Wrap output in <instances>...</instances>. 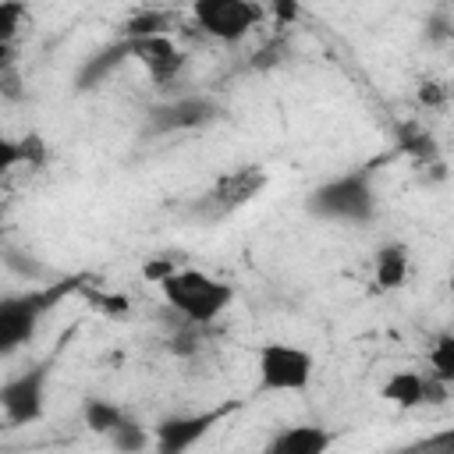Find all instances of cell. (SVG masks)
<instances>
[{
  "label": "cell",
  "mask_w": 454,
  "mask_h": 454,
  "mask_svg": "<svg viewBox=\"0 0 454 454\" xmlns=\"http://www.w3.org/2000/svg\"><path fill=\"white\" fill-rule=\"evenodd\" d=\"M128 53L142 60L145 74L156 85H170L184 71V53L170 35H145V39H128Z\"/></svg>",
  "instance_id": "cell-10"
},
{
  "label": "cell",
  "mask_w": 454,
  "mask_h": 454,
  "mask_svg": "<svg viewBox=\"0 0 454 454\" xmlns=\"http://www.w3.org/2000/svg\"><path fill=\"white\" fill-rule=\"evenodd\" d=\"M408 270H411V252H408L404 241H387V245L376 248V255H372V280H376L380 291L404 287Z\"/></svg>",
  "instance_id": "cell-12"
},
{
  "label": "cell",
  "mask_w": 454,
  "mask_h": 454,
  "mask_svg": "<svg viewBox=\"0 0 454 454\" xmlns=\"http://www.w3.org/2000/svg\"><path fill=\"white\" fill-rule=\"evenodd\" d=\"M316 372L312 351L291 340H266L255 351V387L259 394H301Z\"/></svg>",
  "instance_id": "cell-3"
},
{
  "label": "cell",
  "mask_w": 454,
  "mask_h": 454,
  "mask_svg": "<svg viewBox=\"0 0 454 454\" xmlns=\"http://www.w3.org/2000/svg\"><path fill=\"white\" fill-rule=\"evenodd\" d=\"M227 415V408H213V411H177L160 419V426L153 429V454H188L199 440H206L216 422Z\"/></svg>",
  "instance_id": "cell-7"
},
{
  "label": "cell",
  "mask_w": 454,
  "mask_h": 454,
  "mask_svg": "<svg viewBox=\"0 0 454 454\" xmlns=\"http://www.w3.org/2000/svg\"><path fill=\"white\" fill-rule=\"evenodd\" d=\"M60 294L64 287L50 284V287H28V291L0 298V358H11L35 337L39 323L60 301Z\"/></svg>",
  "instance_id": "cell-4"
},
{
  "label": "cell",
  "mask_w": 454,
  "mask_h": 454,
  "mask_svg": "<svg viewBox=\"0 0 454 454\" xmlns=\"http://www.w3.org/2000/svg\"><path fill=\"white\" fill-rule=\"evenodd\" d=\"M305 209L316 220L326 223H344V227H362L376 216V188L365 170H348L337 177H326L316 184L305 199Z\"/></svg>",
  "instance_id": "cell-2"
},
{
  "label": "cell",
  "mask_w": 454,
  "mask_h": 454,
  "mask_svg": "<svg viewBox=\"0 0 454 454\" xmlns=\"http://www.w3.org/2000/svg\"><path fill=\"white\" fill-rule=\"evenodd\" d=\"M46 390H50V362H35L11 380L0 383V411L11 426H32L46 411Z\"/></svg>",
  "instance_id": "cell-5"
},
{
  "label": "cell",
  "mask_w": 454,
  "mask_h": 454,
  "mask_svg": "<svg viewBox=\"0 0 454 454\" xmlns=\"http://www.w3.org/2000/svg\"><path fill=\"white\" fill-rule=\"evenodd\" d=\"M106 440H110V447H114L117 454H145V450L153 447V433H149L142 422H135L131 415H124V419L106 433Z\"/></svg>",
  "instance_id": "cell-14"
},
{
  "label": "cell",
  "mask_w": 454,
  "mask_h": 454,
  "mask_svg": "<svg viewBox=\"0 0 454 454\" xmlns=\"http://www.w3.org/2000/svg\"><path fill=\"white\" fill-rule=\"evenodd\" d=\"M124 415H128V411H124L121 404L106 401V397H89V401L82 404V422H85V429L96 433V436H106Z\"/></svg>",
  "instance_id": "cell-15"
},
{
  "label": "cell",
  "mask_w": 454,
  "mask_h": 454,
  "mask_svg": "<svg viewBox=\"0 0 454 454\" xmlns=\"http://www.w3.org/2000/svg\"><path fill=\"white\" fill-rule=\"evenodd\" d=\"M426 362H429V376L450 387V383H454V337H450V333H440V337L433 340Z\"/></svg>",
  "instance_id": "cell-16"
},
{
  "label": "cell",
  "mask_w": 454,
  "mask_h": 454,
  "mask_svg": "<svg viewBox=\"0 0 454 454\" xmlns=\"http://www.w3.org/2000/svg\"><path fill=\"white\" fill-rule=\"evenodd\" d=\"M156 284H160L163 301H167L184 323H192V326H209V323H216V319L231 309V301H234V287H231L227 280H220V277H213V273H206V270H192V266H184V270H167Z\"/></svg>",
  "instance_id": "cell-1"
},
{
  "label": "cell",
  "mask_w": 454,
  "mask_h": 454,
  "mask_svg": "<svg viewBox=\"0 0 454 454\" xmlns=\"http://www.w3.org/2000/svg\"><path fill=\"white\" fill-rule=\"evenodd\" d=\"M390 454H454V429H440V433L422 436L415 443H404Z\"/></svg>",
  "instance_id": "cell-17"
},
{
  "label": "cell",
  "mask_w": 454,
  "mask_h": 454,
  "mask_svg": "<svg viewBox=\"0 0 454 454\" xmlns=\"http://www.w3.org/2000/svg\"><path fill=\"white\" fill-rule=\"evenodd\" d=\"M447 383L433 380L429 372L419 369H397L387 376V383L380 387V397L394 408H419V404H440L447 401Z\"/></svg>",
  "instance_id": "cell-9"
},
{
  "label": "cell",
  "mask_w": 454,
  "mask_h": 454,
  "mask_svg": "<svg viewBox=\"0 0 454 454\" xmlns=\"http://www.w3.org/2000/svg\"><path fill=\"white\" fill-rule=\"evenodd\" d=\"M216 103L206 96H177L170 103H160L149 110V131L153 135H174V131H195L216 121Z\"/></svg>",
  "instance_id": "cell-8"
},
{
  "label": "cell",
  "mask_w": 454,
  "mask_h": 454,
  "mask_svg": "<svg viewBox=\"0 0 454 454\" xmlns=\"http://www.w3.org/2000/svg\"><path fill=\"white\" fill-rule=\"evenodd\" d=\"M25 156H28V149H25L21 142L0 135V181H4L18 163H25Z\"/></svg>",
  "instance_id": "cell-19"
},
{
  "label": "cell",
  "mask_w": 454,
  "mask_h": 454,
  "mask_svg": "<svg viewBox=\"0 0 454 454\" xmlns=\"http://www.w3.org/2000/svg\"><path fill=\"white\" fill-rule=\"evenodd\" d=\"M262 184H266V174H262L259 167H241V170L227 174V177L216 184L213 199H216L223 209H234V206H245L248 199H255V192H259Z\"/></svg>",
  "instance_id": "cell-13"
},
{
  "label": "cell",
  "mask_w": 454,
  "mask_h": 454,
  "mask_svg": "<svg viewBox=\"0 0 454 454\" xmlns=\"http://www.w3.org/2000/svg\"><path fill=\"white\" fill-rule=\"evenodd\" d=\"M25 14H28L25 4L0 0V46H11V43H14V35H18L21 25H25Z\"/></svg>",
  "instance_id": "cell-18"
},
{
  "label": "cell",
  "mask_w": 454,
  "mask_h": 454,
  "mask_svg": "<svg viewBox=\"0 0 454 454\" xmlns=\"http://www.w3.org/2000/svg\"><path fill=\"white\" fill-rule=\"evenodd\" d=\"M330 447H333V433L326 426L298 422L280 429L266 454H330Z\"/></svg>",
  "instance_id": "cell-11"
},
{
  "label": "cell",
  "mask_w": 454,
  "mask_h": 454,
  "mask_svg": "<svg viewBox=\"0 0 454 454\" xmlns=\"http://www.w3.org/2000/svg\"><path fill=\"white\" fill-rule=\"evenodd\" d=\"M192 18L199 21V28L209 39L238 43V39H245L259 25L262 7L259 4H248V0H199L192 7Z\"/></svg>",
  "instance_id": "cell-6"
}]
</instances>
